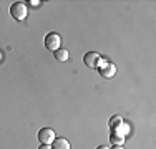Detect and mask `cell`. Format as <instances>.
Listing matches in <instances>:
<instances>
[{"instance_id":"cell-1","label":"cell","mask_w":156,"mask_h":149,"mask_svg":"<svg viewBox=\"0 0 156 149\" xmlns=\"http://www.w3.org/2000/svg\"><path fill=\"white\" fill-rule=\"evenodd\" d=\"M98 71L103 78H113L115 74H116V66L111 61H108L106 58L101 57V61H100V65H98Z\"/></svg>"},{"instance_id":"cell-2","label":"cell","mask_w":156,"mask_h":149,"mask_svg":"<svg viewBox=\"0 0 156 149\" xmlns=\"http://www.w3.org/2000/svg\"><path fill=\"white\" fill-rule=\"evenodd\" d=\"M27 5H25L23 2H13L12 5H10V15H12L15 20H25L27 18Z\"/></svg>"},{"instance_id":"cell-3","label":"cell","mask_w":156,"mask_h":149,"mask_svg":"<svg viewBox=\"0 0 156 149\" xmlns=\"http://www.w3.org/2000/svg\"><path fill=\"white\" fill-rule=\"evenodd\" d=\"M60 45H62V38H60V35L58 33H48V35L45 36V47H47V50H50V51H57L58 48H60Z\"/></svg>"},{"instance_id":"cell-4","label":"cell","mask_w":156,"mask_h":149,"mask_svg":"<svg viewBox=\"0 0 156 149\" xmlns=\"http://www.w3.org/2000/svg\"><path fill=\"white\" fill-rule=\"evenodd\" d=\"M83 61H85V65H87L88 68L96 70L98 65H100V61H101V55H98L96 51H88V53L83 57Z\"/></svg>"},{"instance_id":"cell-5","label":"cell","mask_w":156,"mask_h":149,"mask_svg":"<svg viewBox=\"0 0 156 149\" xmlns=\"http://www.w3.org/2000/svg\"><path fill=\"white\" fill-rule=\"evenodd\" d=\"M55 137L57 136H55V131L51 128H42L38 131V141L42 144H50L51 146V143L55 141Z\"/></svg>"},{"instance_id":"cell-6","label":"cell","mask_w":156,"mask_h":149,"mask_svg":"<svg viewBox=\"0 0 156 149\" xmlns=\"http://www.w3.org/2000/svg\"><path fill=\"white\" fill-rule=\"evenodd\" d=\"M51 147L53 149H70V143L65 137H55V141L51 143Z\"/></svg>"},{"instance_id":"cell-7","label":"cell","mask_w":156,"mask_h":149,"mask_svg":"<svg viewBox=\"0 0 156 149\" xmlns=\"http://www.w3.org/2000/svg\"><path fill=\"white\" fill-rule=\"evenodd\" d=\"M110 141H111V144H113V146H123L125 136H121V134H116V133H111Z\"/></svg>"},{"instance_id":"cell-8","label":"cell","mask_w":156,"mask_h":149,"mask_svg":"<svg viewBox=\"0 0 156 149\" xmlns=\"http://www.w3.org/2000/svg\"><path fill=\"white\" fill-rule=\"evenodd\" d=\"M53 53H55V58H57L58 61H68V58H70L68 51L63 50V48H58V50L53 51Z\"/></svg>"},{"instance_id":"cell-9","label":"cell","mask_w":156,"mask_h":149,"mask_svg":"<svg viewBox=\"0 0 156 149\" xmlns=\"http://www.w3.org/2000/svg\"><path fill=\"white\" fill-rule=\"evenodd\" d=\"M121 123H123V119H121L120 116H113V118L110 119V128H111V129H115V128H118V126H120Z\"/></svg>"},{"instance_id":"cell-10","label":"cell","mask_w":156,"mask_h":149,"mask_svg":"<svg viewBox=\"0 0 156 149\" xmlns=\"http://www.w3.org/2000/svg\"><path fill=\"white\" fill-rule=\"evenodd\" d=\"M38 149H53V147H51L50 144H42V146H40Z\"/></svg>"},{"instance_id":"cell-11","label":"cell","mask_w":156,"mask_h":149,"mask_svg":"<svg viewBox=\"0 0 156 149\" xmlns=\"http://www.w3.org/2000/svg\"><path fill=\"white\" fill-rule=\"evenodd\" d=\"M30 3H32V7H38L40 5V2H37V0H32Z\"/></svg>"},{"instance_id":"cell-12","label":"cell","mask_w":156,"mask_h":149,"mask_svg":"<svg viewBox=\"0 0 156 149\" xmlns=\"http://www.w3.org/2000/svg\"><path fill=\"white\" fill-rule=\"evenodd\" d=\"M111 149H123V146H113Z\"/></svg>"},{"instance_id":"cell-13","label":"cell","mask_w":156,"mask_h":149,"mask_svg":"<svg viewBox=\"0 0 156 149\" xmlns=\"http://www.w3.org/2000/svg\"><path fill=\"white\" fill-rule=\"evenodd\" d=\"M96 149H108V147H106V146H98Z\"/></svg>"},{"instance_id":"cell-14","label":"cell","mask_w":156,"mask_h":149,"mask_svg":"<svg viewBox=\"0 0 156 149\" xmlns=\"http://www.w3.org/2000/svg\"><path fill=\"white\" fill-rule=\"evenodd\" d=\"M0 60H2V51H0Z\"/></svg>"}]
</instances>
